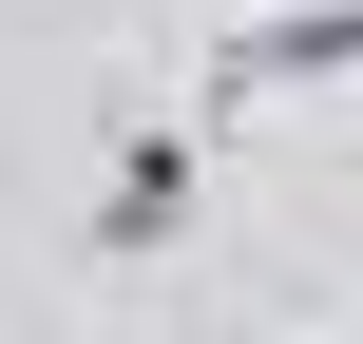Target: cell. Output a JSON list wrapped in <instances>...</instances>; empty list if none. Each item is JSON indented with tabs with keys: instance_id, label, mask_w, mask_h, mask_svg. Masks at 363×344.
Returning a JSON list of instances; mask_svg holds the SVG:
<instances>
[{
	"instance_id": "cell-1",
	"label": "cell",
	"mask_w": 363,
	"mask_h": 344,
	"mask_svg": "<svg viewBox=\"0 0 363 344\" xmlns=\"http://www.w3.org/2000/svg\"><path fill=\"white\" fill-rule=\"evenodd\" d=\"M191 211H211V115H191V96H115V134H96V211H77V268H172Z\"/></svg>"
},
{
	"instance_id": "cell-2",
	"label": "cell",
	"mask_w": 363,
	"mask_h": 344,
	"mask_svg": "<svg viewBox=\"0 0 363 344\" xmlns=\"http://www.w3.org/2000/svg\"><path fill=\"white\" fill-rule=\"evenodd\" d=\"M325 77H363V0H287V19H249V38L211 57V96H191V115H249V96H325Z\"/></svg>"
}]
</instances>
